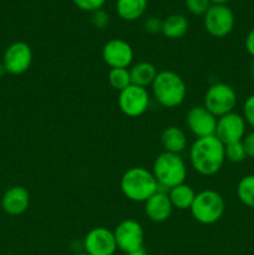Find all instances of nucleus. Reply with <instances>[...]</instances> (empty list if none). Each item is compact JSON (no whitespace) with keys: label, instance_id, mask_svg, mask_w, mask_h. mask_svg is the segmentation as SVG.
I'll list each match as a JSON object with an SVG mask.
<instances>
[{"label":"nucleus","instance_id":"obj_1","mask_svg":"<svg viewBox=\"0 0 254 255\" xmlns=\"http://www.w3.org/2000/svg\"><path fill=\"white\" fill-rule=\"evenodd\" d=\"M226 161L224 144L216 136L196 138L189 148V162L197 173L214 176L221 171Z\"/></svg>","mask_w":254,"mask_h":255},{"label":"nucleus","instance_id":"obj_2","mask_svg":"<svg viewBox=\"0 0 254 255\" xmlns=\"http://www.w3.org/2000/svg\"><path fill=\"white\" fill-rule=\"evenodd\" d=\"M121 191L127 199L136 203H144L159 189L152 171L143 167H132L121 177Z\"/></svg>","mask_w":254,"mask_h":255},{"label":"nucleus","instance_id":"obj_3","mask_svg":"<svg viewBox=\"0 0 254 255\" xmlns=\"http://www.w3.org/2000/svg\"><path fill=\"white\" fill-rule=\"evenodd\" d=\"M151 87L154 100L166 109L181 106L187 96L184 80L171 70L159 71Z\"/></svg>","mask_w":254,"mask_h":255},{"label":"nucleus","instance_id":"obj_4","mask_svg":"<svg viewBox=\"0 0 254 255\" xmlns=\"http://www.w3.org/2000/svg\"><path fill=\"white\" fill-rule=\"evenodd\" d=\"M152 173L158 186L169 191L173 187L184 183L187 178V166L181 154L163 151L154 159Z\"/></svg>","mask_w":254,"mask_h":255},{"label":"nucleus","instance_id":"obj_5","mask_svg":"<svg viewBox=\"0 0 254 255\" xmlns=\"http://www.w3.org/2000/svg\"><path fill=\"white\" fill-rule=\"evenodd\" d=\"M226 203L221 193L213 189H204L196 194L191 207L192 217L201 224H214L223 217Z\"/></svg>","mask_w":254,"mask_h":255},{"label":"nucleus","instance_id":"obj_6","mask_svg":"<svg viewBox=\"0 0 254 255\" xmlns=\"http://www.w3.org/2000/svg\"><path fill=\"white\" fill-rule=\"evenodd\" d=\"M204 107L218 117L233 112L237 106V94L233 87L224 82L211 85L204 95Z\"/></svg>","mask_w":254,"mask_h":255},{"label":"nucleus","instance_id":"obj_7","mask_svg":"<svg viewBox=\"0 0 254 255\" xmlns=\"http://www.w3.org/2000/svg\"><path fill=\"white\" fill-rule=\"evenodd\" d=\"M204 27L207 32L217 39L226 37L233 31L236 19L231 7L227 5H211L204 14Z\"/></svg>","mask_w":254,"mask_h":255},{"label":"nucleus","instance_id":"obj_8","mask_svg":"<svg viewBox=\"0 0 254 255\" xmlns=\"http://www.w3.org/2000/svg\"><path fill=\"white\" fill-rule=\"evenodd\" d=\"M117 249L126 254L143 248L144 231L141 223L134 219H125L120 222L114 231Z\"/></svg>","mask_w":254,"mask_h":255},{"label":"nucleus","instance_id":"obj_9","mask_svg":"<svg viewBox=\"0 0 254 255\" xmlns=\"http://www.w3.org/2000/svg\"><path fill=\"white\" fill-rule=\"evenodd\" d=\"M149 94L147 89L129 85L119 95V107L128 117H139L148 110Z\"/></svg>","mask_w":254,"mask_h":255},{"label":"nucleus","instance_id":"obj_10","mask_svg":"<svg viewBox=\"0 0 254 255\" xmlns=\"http://www.w3.org/2000/svg\"><path fill=\"white\" fill-rule=\"evenodd\" d=\"M32 62V50L24 41H15L6 47L2 56V66L11 75H21L30 69Z\"/></svg>","mask_w":254,"mask_h":255},{"label":"nucleus","instance_id":"obj_11","mask_svg":"<svg viewBox=\"0 0 254 255\" xmlns=\"http://www.w3.org/2000/svg\"><path fill=\"white\" fill-rule=\"evenodd\" d=\"M247 122L242 115L229 112L217 120V128L214 136L226 146L233 142H239L246 136Z\"/></svg>","mask_w":254,"mask_h":255},{"label":"nucleus","instance_id":"obj_12","mask_svg":"<svg viewBox=\"0 0 254 255\" xmlns=\"http://www.w3.org/2000/svg\"><path fill=\"white\" fill-rule=\"evenodd\" d=\"M102 59L111 69H128L133 61V49L122 39H111L102 47Z\"/></svg>","mask_w":254,"mask_h":255},{"label":"nucleus","instance_id":"obj_13","mask_svg":"<svg viewBox=\"0 0 254 255\" xmlns=\"http://www.w3.org/2000/svg\"><path fill=\"white\" fill-rule=\"evenodd\" d=\"M217 120L218 119L204 106H194L187 112L186 124L193 136L203 138L216 134Z\"/></svg>","mask_w":254,"mask_h":255},{"label":"nucleus","instance_id":"obj_14","mask_svg":"<svg viewBox=\"0 0 254 255\" xmlns=\"http://www.w3.org/2000/svg\"><path fill=\"white\" fill-rule=\"evenodd\" d=\"M84 249L89 255H114L117 251L114 232L104 227L91 229L84 239Z\"/></svg>","mask_w":254,"mask_h":255},{"label":"nucleus","instance_id":"obj_15","mask_svg":"<svg viewBox=\"0 0 254 255\" xmlns=\"http://www.w3.org/2000/svg\"><path fill=\"white\" fill-rule=\"evenodd\" d=\"M173 206L169 201L168 193L163 191H157L152 197L144 202V213L149 221L154 223H163L171 217Z\"/></svg>","mask_w":254,"mask_h":255},{"label":"nucleus","instance_id":"obj_16","mask_svg":"<svg viewBox=\"0 0 254 255\" xmlns=\"http://www.w3.org/2000/svg\"><path fill=\"white\" fill-rule=\"evenodd\" d=\"M30 206V194L22 186L10 187L1 198L2 211L9 216H21Z\"/></svg>","mask_w":254,"mask_h":255},{"label":"nucleus","instance_id":"obj_17","mask_svg":"<svg viewBox=\"0 0 254 255\" xmlns=\"http://www.w3.org/2000/svg\"><path fill=\"white\" fill-rule=\"evenodd\" d=\"M161 143L164 152L181 154L187 148V136L179 127L168 126L162 131Z\"/></svg>","mask_w":254,"mask_h":255},{"label":"nucleus","instance_id":"obj_18","mask_svg":"<svg viewBox=\"0 0 254 255\" xmlns=\"http://www.w3.org/2000/svg\"><path fill=\"white\" fill-rule=\"evenodd\" d=\"M157 74L158 71H157L156 66L148 61H139L129 69L132 85L143 87V89L153 84Z\"/></svg>","mask_w":254,"mask_h":255},{"label":"nucleus","instance_id":"obj_19","mask_svg":"<svg viewBox=\"0 0 254 255\" xmlns=\"http://www.w3.org/2000/svg\"><path fill=\"white\" fill-rule=\"evenodd\" d=\"M196 194L197 193L194 192V189L186 183L178 184V186L169 189L168 192V197L172 206H173V208L179 209V211L191 209L194 198H196Z\"/></svg>","mask_w":254,"mask_h":255},{"label":"nucleus","instance_id":"obj_20","mask_svg":"<svg viewBox=\"0 0 254 255\" xmlns=\"http://www.w3.org/2000/svg\"><path fill=\"white\" fill-rule=\"evenodd\" d=\"M188 31V20L181 14H172L163 20L162 34L167 39H181Z\"/></svg>","mask_w":254,"mask_h":255},{"label":"nucleus","instance_id":"obj_21","mask_svg":"<svg viewBox=\"0 0 254 255\" xmlns=\"http://www.w3.org/2000/svg\"><path fill=\"white\" fill-rule=\"evenodd\" d=\"M147 9V0H117L116 10L121 19L134 21L144 14Z\"/></svg>","mask_w":254,"mask_h":255},{"label":"nucleus","instance_id":"obj_22","mask_svg":"<svg viewBox=\"0 0 254 255\" xmlns=\"http://www.w3.org/2000/svg\"><path fill=\"white\" fill-rule=\"evenodd\" d=\"M237 196L244 206L254 208V174L244 176L237 186Z\"/></svg>","mask_w":254,"mask_h":255},{"label":"nucleus","instance_id":"obj_23","mask_svg":"<svg viewBox=\"0 0 254 255\" xmlns=\"http://www.w3.org/2000/svg\"><path fill=\"white\" fill-rule=\"evenodd\" d=\"M109 82L112 89L121 92L129 85L131 82V75H129L128 69H111L109 72Z\"/></svg>","mask_w":254,"mask_h":255},{"label":"nucleus","instance_id":"obj_24","mask_svg":"<svg viewBox=\"0 0 254 255\" xmlns=\"http://www.w3.org/2000/svg\"><path fill=\"white\" fill-rule=\"evenodd\" d=\"M224 154H226L227 161L232 162V163H241L247 158L246 149H244L242 141L226 144L224 146Z\"/></svg>","mask_w":254,"mask_h":255},{"label":"nucleus","instance_id":"obj_25","mask_svg":"<svg viewBox=\"0 0 254 255\" xmlns=\"http://www.w3.org/2000/svg\"><path fill=\"white\" fill-rule=\"evenodd\" d=\"M212 2L209 0H186V6L188 11L193 15H203L208 11Z\"/></svg>","mask_w":254,"mask_h":255},{"label":"nucleus","instance_id":"obj_26","mask_svg":"<svg viewBox=\"0 0 254 255\" xmlns=\"http://www.w3.org/2000/svg\"><path fill=\"white\" fill-rule=\"evenodd\" d=\"M72 2L84 11L94 12L96 10L102 9L106 0H72Z\"/></svg>","mask_w":254,"mask_h":255},{"label":"nucleus","instance_id":"obj_27","mask_svg":"<svg viewBox=\"0 0 254 255\" xmlns=\"http://www.w3.org/2000/svg\"><path fill=\"white\" fill-rule=\"evenodd\" d=\"M91 22L95 27H97V29H105V27L109 26L110 24L109 14L102 9L96 10V11L91 12Z\"/></svg>","mask_w":254,"mask_h":255},{"label":"nucleus","instance_id":"obj_28","mask_svg":"<svg viewBox=\"0 0 254 255\" xmlns=\"http://www.w3.org/2000/svg\"><path fill=\"white\" fill-rule=\"evenodd\" d=\"M243 117L244 120H246L247 125H249V126L254 129V94L251 95V96L244 101Z\"/></svg>","mask_w":254,"mask_h":255},{"label":"nucleus","instance_id":"obj_29","mask_svg":"<svg viewBox=\"0 0 254 255\" xmlns=\"http://www.w3.org/2000/svg\"><path fill=\"white\" fill-rule=\"evenodd\" d=\"M162 24H163V20H161L159 17H147L143 22V29L148 34H158V32H162Z\"/></svg>","mask_w":254,"mask_h":255},{"label":"nucleus","instance_id":"obj_30","mask_svg":"<svg viewBox=\"0 0 254 255\" xmlns=\"http://www.w3.org/2000/svg\"><path fill=\"white\" fill-rule=\"evenodd\" d=\"M242 143H243L244 149H246L247 157L254 158V129L249 133H246V136L242 139Z\"/></svg>","mask_w":254,"mask_h":255},{"label":"nucleus","instance_id":"obj_31","mask_svg":"<svg viewBox=\"0 0 254 255\" xmlns=\"http://www.w3.org/2000/svg\"><path fill=\"white\" fill-rule=\"evenodd\" d=\"M246 50L252 57H254V27L248 32L246 37Z\"/></svg>","mask_w":254,"mask_h":255},{"label":"nucleus","instance_id":"obj_32","mask_svg":"<svg viewBox=\"0 0 254 255\" xmlns=\"http://www.w3.org/2000/svg\"><path fill=\"white\" fill-rule=\"evenodd\" d=\"M213 5H226L229 0H209Z\"/></svg>","mask_w":254,"mask_h":255},{"label":"nucleus","instance_id":"obj_33","mask_svg":"<svg viewBox=\"0 0 254 255\" xmlns=\"http://www.w3.org/2000/svg\"><path fill=\"white\" fill-rule=\"evenodd\" d=\"M127 255H148L146 253V251H144L143 248L139 249V251H136V252H132V253L127 254Z\"/></svg>","mask_w":254,"mask_h":255},{"label":"nucleus","instance_id":"obj_34","mask_svg":"<svg viewBox=\"0 0 254 255\" xmlns=\"http://www.w3.org/2000/svg\"><path fill=\"white\" fill-rule=\"evenodd\" d=\"M76 255H89V254H86V253H79V254H76Z\"/></svg>","mask_w":254,"mask_h":255},{"label":"nucleus","instance_id":"obj_35","mask_svg":"<svg viewBox=\"0 0 254 255\" xmlns=\"http://www.w3.org/2000/svg\"><path fill=\"white\" fill-rule=\"evenodd\" d=\"M252 72H253V75H254V64H253V66H252Z\"/></svg>","mask_w":254,"mask_h":255}]
</instances>
